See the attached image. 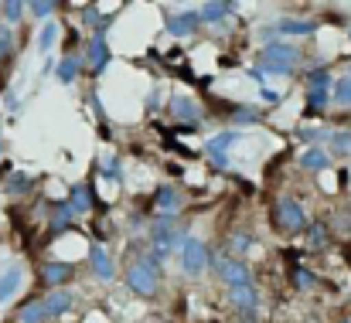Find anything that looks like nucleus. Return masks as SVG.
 Returning <instances> with one entry per match:
<instances>
[{
	"label": "nucleus",
	"mask_w": 351,
	"mask_h": 323,
	"mask_svg": "<svg viewBox=\"0 0 351 323\" xmlns=\"http://www.w3.org/2000/svg\"><path fill=\"white\" fill-rule=\"evenodd\" d=\"M72 276H75V266H72V262L51 259V262H45V266H41V279H45L51 289H62V286H65Z\"/></svg>",
	"instance_id": "obj_10"
},
{
	"label": "nucleus",
	"mask_w": 351,
	"mask_h": 323,
	"mask_svg": "<svg viewBox=\"0 0 351 323\" xmlns=\"http://www.w3.org/2000/svg\"><path fill=\"white\" fill-rule=\"evenodd\" d=\"M348 79H351V62H348Z\"/></svg>",
	"instance_id": "obj_41"
},
{
	"label": "nucleus",
	"mask_w": 351,
	"mask_h": 323,
	"mask_svg": "<svg viewBox=\"0 0 351 323\" xmlns=\"http://www.w3.org/2000/svg\"><path fill=\"white\" fill-rule=\"evenodd\" d=\"M331 103L341 109H351V79L348 75L335 79V86H331Z\"/></svg>",
	"instance_id": "obj_24"
},
{
	"label": "nucleus",
	"mask_w": 351,
	"mask_h": 323,
	"mask_svg": "<svg viewBox=\"0 0 351 323\" xmlns=\"http://www.w3.org/2000/svg\"><path fill=\"white\" fill-rule=\"evenodd\" d=\"M242 140V133L239 129H222V133H215L212 140H208V146H205V153L208 157H219V153H229L235 143Z\"/></svg>",
	"instance_id": "obj_18"
},
{
	"label": "nucleus",
	"mask_w": 351,
	"mask_h": 323,
	"mask_svg": "<svg viewBox=\"0 0 351 323\" xmlns=\"http://www.w3.org/2000/svg\"><path fill=\"white\" fill-rule=\"evenodd\" d=\"M328 153H331V157H351V129H335V133H331Z\"/></svg>",
	"instance_id": "obj_23"
},
{
	"label": "nucleus",
	"mask_w": 351,
	"mask_h": 323,
	"mask_svg": "<svg viewBox=\"0 0 351 323\" xmlns=\"http://www.w3.org/2000/svg\"><path fill=\"white\" fill-rule=\"evenodd\" d=\"M259 55H263L266 62H276V65H283V68H297V65L304 62V51H300L297 44H290V41H280V38L266 41Z\"/></svg>",
	"instance_id": "obj_7"
},
{
	"label": "nucleus",
	"mask_w": 351,
	"mask_h": 323,
	"mask_svg": "<svg viewBox=\"0 0 351 323\" xmlns=\"http://www.w3.org/2000/svg\"><path fill=\"white\" fill-rule=\"evenodd\" d=\"M331 106V89H307V112H324Z\"/></svg>",
	"instance_id": "obj_28"
},
{
	"label": "nucleus",
	"mask_w": 351,
	"mask_h": 323,
	"mask_svg": "<svg viewBox=\"0 0 351 323\" xmlns=\"http://www.w3.org/2000/svg\"><path fill=\"white\" fill-rule=\"evenodd\" d=\"M110 44H106V38H89V44H86V51H82V62H86V68L93 72V75H103L106 68H110Z\"/></svg>",
	"instance_id": "obj_8"
},
{
	"label": "nucleus",
	"mask_w": 351,
	"mask_h": 323,
	"mask_svg": "<svg viewBox=\"0 0 351 323\" xmlns=\"http://www.w3.org/2000/svg\"><path fill=\"white\" fill-rule=\"evenodd\" d=\"M21 283H24V269H21L17 262H10V266L0 272V303H10V300L17 296Z\"/></svg>",
	"instance_id": "obj_12"
},
{
	"label": "nucleus",
	"mask_w": 351,
	"mask_h": 323,
	"mask_svg": "<svg viewBox=\"0 0 351 323\" xmlns=\"http://www.w3.org/2000/svg\"><path fill=\"white\" fill-rule=\"evenodd\" d=\"M55 41H58V24H55V21H45L41 31H38V51L48 55V51L55 48Z\"/></svg>",
	"instance_id": "obj_26"
},
{
	"label": "nucleus",
	"mask_w": 351,
	"mask_h": 323,
	"mask_svg": "<svg viewBox=\"0 0 351 323\" xmlns=\"http://www.w3.org/2000/svg\"><path fill=\"white\" fill-rule=\"evenodd\" d=\"M338 323H351V317H345V320H338Z\"/></svg>",
	"instance_id": "obj_40"
},
{
	"label": "nucleus",
	"mask_w": 351,
	"mask_h": 323,
	"mask_svg": "<svg viewBox=\"0 0 351 323\" xmlns=\"http://www.w3.org/2000/svg\"><path fill=\"white\" fill-rule=\"evenodd\" d=\"M82 68H86L82 55H75V51H72V55H65V58L55 65V79H58L62 86H72V82L79 79V72H82Z\"/></svg>",
	"instance_id": "obj_16"
},
{
	"label": "nucleus",
	"mask_w": 351,
	"mask_h": 323,
	"mask_svg": "<svg viewBox=\"0 0 351 323\" xmlns=\"http://www.w3.org/2000/svg\"><path fill=\"white\" fill-rule=\"evenodd\" d=\"M273 221L287 231V235H300L311 221H307V208L297 201V198H280L276 208H273Z\"/></svg>",
	"instance_id": "obj_3"
},
{
	"label": "nucleus",
	"mask_w": 351,
	"mask_h": 323,
	"mask_svg": "<svg viewBox=\"0 0 351 323\" xmlns=\"http://www.w3.org/2000/svg\"><path fill=\"white\" fill-rule=\"evenodd\" d=\"M0 153H3V143H0Z\"/></svg>",
	"instance_id": "obj_43"
},
{
	"label": "nucleus",
	"mask_w": 351,
	"mask_h": 323,
	"mask_svg": "<svg viewBox=\"0 0 351 323\" xmlns=\"http://www.w3.org/2000/svg\"><path fill=\"white\" fill-rule=\"evenodd\" d=\"M55 7H58V3H51V0H34V3H27V14L48 21V14H55Z\"/></svg>",
	"instance_id": "obj_34"
},
{
	"label": "nucleus",
	"mask_w": 351,
	"mask_h": 323,
	"mask_svg": "<svg viewBox=\"0 0 351 323\" xmlns=\"http://www.w3.org/2000/svg\"><path fill=\"white\" fill-rule=\"evenodd\" d=\"M208 160H212V167H215V170H229V167H232L229 153H219V157H208Z\"/></svg>",
	"instance_id": "obj_38"
},
{
	"label": "nucleus",
	"mask_w": 351,
	"mask_h": 323,
	"mask_svg": "<svg viewBox=\"0 0 351 323\" xmlns=\"http://www.w3.org/2000/svg\"><path fill=\"white\" fill-rule=\"evenodd\" d=\"M10 48H14V38H10V31H7V27H0V65L7 62Z\"/></svg>",
	"instance_id": "obj_36"
},
{
	"label": "nucleus",
	"mask_w": 351,
	"mask_h": 323,
	"mask_svg": "<svg viewBox=\"0 0 351 323\" xmlns=\"http://www.w3.org/2000/svg\"><path fill=\"white\" fill-rule=\"evenodd\" d=\"M45 307H41V300H27L21 310H17V323H45Z\"/></svg>",
	"instance_id": "obj_25"
},
{
	"label": "nucleus",
	"mask_w": 351,
	"mask_h": 323,
	"mask_svg": "<svg viewBox=\"0 0 351 323\" xmlns=\"http://www.w3.org/2000/svg\"><path fill=\"white\" fill-rule=\"evenodd\" d=\"M307 245L311 248H328L331 245V228L324 221H311L307 224Z\"/></svg>",
	"instance_id": "obj_22"
},
{
	"label": "nucleus",
	"mask_w": 351,
	"mask_h": 323,
	"mask_svg": "<svg viewBox=\"0 0 351 323\" xmlns=\"http://www.w3.org/2000/svg\"><path fill=\"white\" fill-rule=\"evenodd\" d=\"M103 177H110V181H119V177H123V164H119V157H106V164H103Z\"/></svg>",
	"instance_id": "obj_35"
},
{
	"label": "nucleus",
	"mask_w": 351,
	"mask_h": 323,
	"mask_svg": "<svg viewBox=\"0 0 351 323\" xmlns=\"http://www.w3.org/2000/svg\"><path fill=\"white\" fill-rule=\"evenodd\" d=\"M317 21L314 17H280L273 27H263V38L273 41V34H287V38H311L317 34Z\"/></svg>",
	"instance_id": "obj_5"
},
{
	"label": "nucleus",
	"mask_w": 351,
	"mask_h": 323,
	"mask_svg": "<svg viewBox=\"0 0 351 323\" xmlns=\"http://www.w3.org/2000/svg\"><path fill=\"white\" fill-rule=\"evenodd\" d=\"M69 205H72V211L75 215H86V211H93V188L89 184H75L72 188V194H69Z\"/></svg>",
	"instance_id": "obj_21"
},
{
	"label": "nucleus",
	"mask_w": 351,
	"mask_h": 323,
	"mask_svg": "<svg viewBox=\"0 0 351 323\" xmlns=\"http://www.w3.org/2000/svg\"><path fill=\"white\" fill-rule=\"evenodd\" d=\"M171 112H174V119H178L181 126L202 119V106H198V99H191V96H174V99H171Z\"/></svg>",
	"instance_id": "obj_13"
},
{
	"label": "nucleus",
	"mask_w": 351,
	"mask_h": 323,
	"mask_svg": "<svg viewBox=\"0 0 351 323\" xmlns=\"http://www.w3.org/2000/svg\"><path fill=\"white\" fill-rule=\"evenodd\" d=\"M41 307H45V317H65L72 310V293L69 289H48Z\"/></svg>",
	"instance_id": "obj_15"
},
{
	"label": "nucleus",
	"mask_w": 351,
	"mask_h": 323,
	"mask_svg": "<svg viewBox=\"0 0 351 323\" xmlns=\"http://www.w3.org/2000/svg\"><path fill=\"white\" fill-rule=\"evenodd\" d=\"M259 99H263V103H269V106H276V103H280L283 96H280L276 89H269V86H263V89H259Z\"/></svg>",
	"instance_id": "obj_37"
},
{
	"label": "nucleus",
	"mask_w": 351,
	"mask_h": 323,
	"mask_svg": "<svg viewBox=\"0 0 351 323\" xmlns=\"http://www.w3.org/2000/svg\"><path fill=\"white\" fill-rule=\"evenodd\" d=\"M229 303L239 313H256L259 310V293H256L252 283L249 286H235V289H229Z\"/></svg>",
	"instance_id": "obj_14"
},
{
	"label": "nucleus",
	"mask_w": 351,
	"mask_h": 323,
	"mask_svg": "<svg viewBox=\"0 0 351 323\" xmlns=\"http://www.w3.org/2000/svg\"><path fill=\"white\" fill-rule=\"evenodd\" d=\"M72 221H75V211H72V205H69V201L51 205V215H48V228H51V231H65Z\"/></svg>",
	"instance_id": "obj_20"
},
{
	"label": "nucleus",
	"mask_w": 351,
	"mask_h": 323,
	"mask_svg": "<svg viewBox=\"0 0 351 323\" xmlns=\"http://www.w3.org/2000/svg\"><path fill=\"white\" fill-rule=\"evenodd\" d=\"M3 188H7V194H14V198H21V194H27V191L34 188V177H31V174H10Z\"/></svg>",
	"instance_id": "obj_27"
},
{
	"label": "nucleus",
	"mask_w": 351,
	"mask_h": 323,
	"mask_svg": "<svg viewBox=\"0 0 351 323\" xmlns=\"http://www.w3.org/2000/svg\"><path fill=\"white\" fill-rule=\"evenodd\" d=\"M150 208H154V218H181V208H184V198L174 184H160L150 198Z\"/></svg>",
	"instance_id": "obj_6"
},
{
	"label": "nucleus",
	"mask_w": 351,
	"mask_h": 323,
	"mask_svg": "<svg viewBox=\"0 0 351 323\" xmlns=\"http://www.w3.org/2000/svg\"><path fill=\"white\" fill-rule=\"evenodd\" d=\"M89 262H93V272L103 279V283H110V279H117V262H113V255L96 242L93 248H89Z\"/></svg>",
	"instance_id": "obj_11"
},
{
	"label": "nucleus",
	"mask_w": 351,
	"mask_h": 323,
	"mask_svg": "<svg viewBox=\"0 0 351 323\" xmlns=\"http://www.w3.org/2000/svg\"><path fill=\"white\" fill-rule=\"evenodd\" d=\"M290 276H293V286H297V289H314V286H317V276H314V272H307L300 262L293 266V272H290Z\"/></svg>",
	"instance_id": "obj_32"
},
{
	"label": "nucleus",
	"mask_w": 351,
	"mask_h": 323,
	"mask_svg": "<svg viewBox=\"0 0 351 323\" xmlns=\"http://www.w3.org/2000/svg\"><path fill=\"white\" fill-rule=\"evenodd\" d=\"M126 289L136 296H154L160 289V262L147 252L126 266Z\"/></svg>",
	"instance_id": "obj_1"
},
{
	"label": "nucleus",
	"mask_w": 351,
	"mask_h": 323,
	"mask_svg": "<svg viewBox=\"0 0 351 323\" xmlns=\"http://www.w3.org/2000/svg\"><path fill=\"white\" fill-rule=\"evenodd\" d=\"M300 167H304V170L321 174V170H328V167H331V153H328L324 146H307V150L300 153Z\"/></svg>",
	"instance_id": "obj_17"
},
{
	"label": "nucleus",
	"mask_w": 351,
	"mask_h": 323,
	"mask_svg": "<svg viewBox=\"0 0 351 323\" xmlns=\"http://www.w3.org/2000/svg\"><path fill=\"white\" fill-rule=\"evenodd\" d=\"M157 106H160V89L154 86V89L147 92V112H154V109H157Z\"/></svg>",
	"instance_id": "obj_39"
},
{
	"label": "nucleus",
	"mask_w": 351,
	"mask_h": 323,
	"mask_svg": "<svg viewBox=\"0 0 351 323\" xmlns=\"http://www.w3.org/2000/svg\"><path fill=\"white\" fill-rule=\"evenodd\" d=\"M198 14H202V24H222L229 14H235V3H226V0L205 3V7H198Z\"/></svg>",
	"instance_id": "obj_19"
},
{
	"label": "nucleus",
	"mask_w": 351,
	"mask_h": 323,
	"mask_svg": "<svg viewBox=\"0 0 351 323\" xmlns=\"http://www.w3.org/2000/svg\"><path fill=\"white\" fill-rule=\"evenodd\" d=\"M202 27V14L198 10H181V14H167L164 17V31L174 38H188Z\"/></svg>",
	"instance_id": "obj_9"
},
{
	"label": "nucleus",
	"mask_w": 351,
	"mask_h": 323,
	"mask_svg": "<svg viewBox=\"0 0 351 323\" xmlns=\"http://www.w3.org/2000/svg\"><path fill=\"white\" fill-rule=\"evenodd\" d=\"M232 122H235V126H249V122H259V109H256V106H235V109H232Z\"/></svg>",
	"instance_id": "obj_33"
},
{
	"label": "nucleus",
	"mask_w": 351,
	"mask_h": 323,
	"mask_svg": "<svg viewBox=\"0 0 351 323\" xmlns=\"http://www.w3.org/2000/svg\"><path fill=\"white\" fill-rule=\"evenodd\" d=\"M208 262H212L208 245L198 235H188V242L181 245V269H184V276H202L208 269Z\"/></svg>",
	"instance_id": "obj_4"
},
{
	"label": "nucleus",
	"mask_w": 351,
	"mask_h": 323,
	"mask_svg": "<svg viewBox=\"0 0 351 323\" xmlns=\"http://www.w3.org/2000/svg\"><path fill=\"white\" fill-rule=\"evenodd\" d=\"M208 269H212L229 289H235V286H249V283H252L249 262H245V259H235V255H219V259H212Z\"/></svg>",
	"instance_id": "obj_2"
},
{
	"label": "nucleus",
	"mask_w": 351,
	"mask_h": 323,
	"mask_svg": "<svg viewBox=\"0 0 351 323\" xmlns=\"http://www.w3.org/2000/svg\"><path fill=\"white\" fill-rule=\"evenodd\" d=\"M0 14H3L7 24H17V21L27 14V3H21V0H7V3H0Z\"/></svg>",
	"instance_id": "obj_30"
},
{
	"label": "nucleus",
	"mask_w": 351,
	"mask_h": 323,
	"mask_svg": "<svg viewBox=\"0 0 351 323\" xmlns=\"http://www.w3.org/2000/svg\"><path fill=\"white\" fill-rule=\"evenodd\" d=\"M348 38H351V24H348Z\"/></svg>",
	"instance_id": "obj_42"
},
{
	"label": "nucleus",
	"mask_w": 351,
	"mask_h": 323,
	"mask_svg": "<svg viewBox=\"0 0 351 323\" xmlns=\"http://www.w3.org/2000/svg\"><path fill=\"white\" fill-rule=\"evenodd\" d=\"M256 245V238H252V231H235L232 242H229V248H232L235 259H245V252Z\"/></svg>",
	"instance_id": "obj_29"
},
{
	"label": "nucleus",
	"mask_w": 351,
	"mask_h": 323,
	"mask_svg": "<svg viewBox=\"0 0 351 323\" xmlns=\"http://www.w3.org/2000/svg\"><path fill=\"white\" fill-rule=\"evenodd\" d=\"M304 82H307V89H331V86H335V82H331V72H328V68H311Z\"/></svg>",
	"instance_id": "obj_31"
}]
</instances>
